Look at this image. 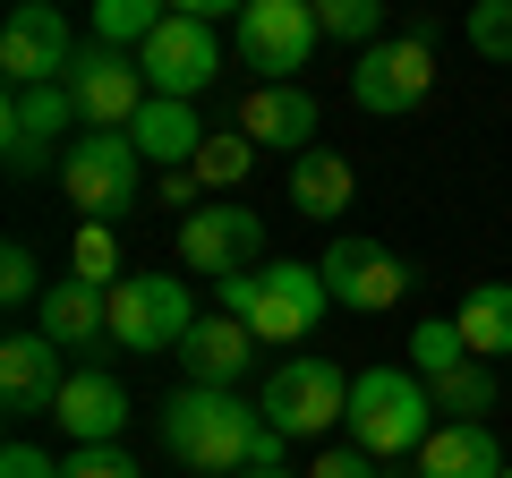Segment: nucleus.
Listing matches in <instances>:
<instances>
[{
	"label": "nucleus",
	"instance_id": "1",
	"mask_svg": "<svg viewBox=\"0 0 512 478\" xmlns=\"http://www.w3.org/2000/svg\"><path fill=\"white\" fill-rule=\"evenodd\" d=\"M163 444L180 470L197 478H239V470H282V453H291V436H282L274 419L256 402H239V393L222 385H180L163 402Z\"/></svg>",
	"mask_w": 512,
	"mask_h": 478
},
{
	"label": "nucleus",
	"instance_id": "2",
	"mask_svg": "<svg viewBox=\"0 0 512 478\" xmlns=\"http://www.w3.org/2000/svg\"><path fill=\"white\" fill-rule=\"evenodd\" d=\"M214 291H222V316H239L256 342H308L325 325V308H333L325 274L308 257H274V265H256V274L214 282Z\"/></svg>",
	"mask_w": 512,
	"mask_h": 478
},
{
	"label": "nucleus",
	"instance_id": "3",
	"mask_svg": "<svg viewBox=\"0 0 512 478\" xmlns=\"http://www.w3.org/2000/svg\"><path fill=\"white\" fill-rule=\"evenodd\" d=\"M350 444L359 453H376V461H419V444L436 436V393H427V376L419 368H367V376H350Z\"/></svg>",
	"mask_w": 512,
	"mask_h": 478
},
{
	"label": "nucleus",
	"instance_id": "4",
	"mask_svg": "<svg viewBox=\"0 0 512 478\" xmlns=\"http://www.w3.org/2000/svg\"><path fill=\"white\" fill-rule=\"evenodd\" d=\"M137 171L146 154L128 146V129H86L60 146V197L77 205V222H120L137 205Z\"/></svg>",
	"mask_w": 512,
	"mask_h": 478
},
{
	"label": "nucleus",
	"instance_id": "5",
	"mask_svg": "<svg viewBox=\"0 0 512 478\" xmlns=\"http://www.w3.org/2000/svg\"><path fill=\"white\" fill-rule=\"evenodd\" d=\"M256 410L282 427L291 444H325V427L350 419V376L333 368V359H316V350H299V359H282L274 376H265V393H256Z\"/></svg>",
	"mask_w": 512,
	"mask_h": 478
},
{
	"label": "nucleus",
	"instance_id": "6",
	"mask_svg": "<svg viewBox=\"0 0 512 478\" xmlns=\"http://www.w3.org/2000/svg\"><path fill=\"white\" fill-rule=\"evenodd\" d=\"M197 333V299L180 274H120L111 282V342L120 350H180Z\"/></svg>",
	"mask_w": 512,
	"mask_h": 478
},
{
	"label": "nucleus",
	"instance_id": "7",
	"mask_svg": "<svg viewBox=\"0 0 512 478\" xmlns=\"http://www.w3.org/2000/svg\"><path fill=\"white\" fill-rule=\"evenodd\" d=\"M316 43H325L316 0H248V18H239V60L256 69V86H299Z\"/></svg>",
	"mask_w": 512,
	"mask_h": 478
},
{
	"label": "nucleus",
	"instance_id": "8",
	"mask_svg": "<svg viewBox=\"0 0 512 478\" xmlns=\"http://www.w3.org/2000/svg\"><path fill=\"white\" fill-rule=\"evenodd\" d=\"M69 69H77V26L60 18L52 0H18L9 26H0V77H9V94L18 86H69Z\"/></svg>",
	"mask_w": 512,
	"mask_h": 478
},
{
	"label": "nucleus",
	"instance_id": "9",
	"mask_svg": "<svg viewBox=\"0 0 512 478\" xmlns=\"http://www.w3.org/2000/svg\"><path fill=\"white\" fill-rule=\"evenodd\" d=\"M427 86H436V43L427 35H384L376 52H359V69H350V103L376 111V120L419 111Z\"/></svg>",
	"mask_w": 512,
	"mask_h": 478
},
{
	"label": "nucleus",
	"instance_id": "10",
	"mask_svg": "<svg viewBox=\"0 0 512 478\" xmlns=\"http://www.w3.org/2000/svg\"><path fill=\"white\" fill-rule=\"evenodd\" d=\"M180 265L188 274H256L265 257V222H256V205H197V214H180Z\"/></svg>",
	"mask_w": 512,
	"mask_h": 478
},
{
	"label": "nucleus",
	"instance_id": "11",
	"mask_svg": "<svg viewBox=\"0 0 512 478\" xmlns=\"http://www.w3.org/2000/svg\"><path fill=\"white\" fill-rule=\"evenodd\" d=\"M69 376H77L69 350H60L43 325L9 333V342H0V419H18V427H26V419H52Z\"/></svg>",
	"mask_w": 512,
	"mask_h": 478
},
{
	"label": "nucleus",
	"instance_id": "12",
	"mask_svg": "<svg viewBox=\"0 0 512 478\" xmlns=\"http://www.w3.org/2000/svg\"><path fill=\"white\" fill-rule=\"evenodd\" d=\"M137 69H146V86L163 94V103H197V94L222 77V43H214V26H205V18L171 9V18H163V35H154L146 52H137Z\"/></svg>",
	"mask_w": 512,
	"mask_h": 478
},
{
	"label": "nucleus",
	"instance_id": "13",
	"mask_svg": "<svg viewBox=\"0 0 512 478\" xmlns=\"http://www.w3.org/2000/svg\"><path fill=\"white\" fill-rule=\"evenodd\" d=\"M316 274H325L333 308H359V316H384L393 299L410 291V265L393 257V248H376V239H325V257H316Z\"/></svg>",
	"mask_w": 512,
	"mask_h": 478
},
{
	"label": "nucleus",
	"instance_id": "14",
	"mask_svg": "<svg viewBox=\"0 0 512 478\" xmlns=\"http://www.w3.org/2000/svg\"><path fill=\"white\" fill-rule=\"evenodd\" d=\"M69 103H77V120H86V129H137V111L154 103V86H146V69H137L128 52L86 43V52H77V69H69Z\"/></svg>",
	"mask_w": 512,
	"mask_h": 478
},
{
	"label": "nucleus",
	"instance_id": "15",
	"mask_svg": "<svg viewBox=\"0 0 512 478\" xmlns=\"http://www.w3.org/2000/svg\"><path fill=\"white\" fill-rule=\"evenodd\" d=\"M86 129L69 103V86H18L9 103H0V163L18 171V180H35L43 163H52V137Z\"/></svg>",
	"mask_w": 512,
	"mask_h": 478
},
{
	"label": "nucleus",
	"instance_id": "16",
	"mask_svg": "<svg viewBox=\"0 0 512 478\" xmlns=\"http://www.w3.org/2000/svg\"><path fill=\"white\" fill-rule=\"evenodd\" d=\"M239 137L299 163V154L316 146V94L308 86H248V103H239Z\"/></svg>",
	"mask_w": 512,
	"mask_h": 478
},
{
	"label": "nucleus",
	"instance_id": "17",
	"mask_svg": "<svg viewBox=\"0 0 512 478\" xmlns=\"http://www.w3.org/2000/svg\"><path fill=\"white\" fill-rule=\"evenodd\" d=\"M52 427H60L69 444H120V427H128V393H120V376H111V368H77L69 385H60Z\"/></svg>",
	"mask_w": 512,
	"mask_h": 478
},
{
	"label": "nucleus",
	"instance_id": "18",
	"mask_svg": "<svg viewBox=\"0 0 512 478\" xmlns=\"http://www.w3.org/2000/svg\"><path fill=\"white\" fill-rule=\"evenodd\" d=\"M248 359H256V333L239 325V316H197V333L180 342V368H188V385H222V393H239Z\"/></svg>",
	"mask_w": 512,
	"mask_h": 478
},
{
	"label": "nucleus",
	"instance_id": "19",
	"mask_svg": "<svg viewBox=\"0 0 512 478\" xmlns=\"http://www.w3.org/2000/svg\"><path fill=\"white\" fill-rule=\"evenodd\" d=\"M512 461H504V444L487 436V427H461V419H444L436 436L419 444V461H410V478H504Z\"/></svg>",
	"mask_w": 512,
	"mask_h": 478
},
{
	"label": "nucleus",
	"instance_id": "20",
	"mask_svg": "<svg viewBox=\"0 0 512 478\" xmlns=\"http://www.w3.org/2000/svg\"><path fill=\"white\" fill-rule=\"evenodd\" d=\"M35 325L52 333L60 350H94L111 333V291H94V282H77V274H60L52 291H43V308H35Z\"/></svg>",
	"mask_w": 512,
	"mask_h": 478
},
{
	"label": "nucleus",
	"instance_id": "21",
	"mask_svg": "<svg viewBox=\"0 0 512 478\" xmlns=\"http://www.w3.org/2000/svg\"><path fill=\"white\" fill-rule=\"evenodd\" d=\"M205 120H197V103H163V94H154L146 111H137V129H128V146L146 154V163H163V171H188L197 163V146H205Z\"/></svg>",
	"mask_w": 512,
	"mask_h": 478
},
{
	"label": "nucleus",
	"instance_id": "22",
	"mask_svg": "<svg viewBox=\"0 0 512 478\" xmlns=\"http://www.w3.org/2000/svg\"><path fill=\"white\" fill-rule=\"evenodd\" d=\"M350 197H359V171H350L333 146H308V154L291 163V205H299L308 222H342Z\"/></svg>",
	"mask_w": 512,
	"mask_h": 478
},
{
	"label": "nucleus",
	"instance_id": "23",
	"mask_svg": "<svg viewBox=\"0 0 512 478\" xmlns=\"http://www.w3.org/2000/svg\"><path fill=\"white\" fill-rule=\"evenodd\" d=\"M453 325L470 342V359H512V282H470Z\"/></svg>",
	"mask_w": 512,
	"mask_h": 478
},
{
	"label": "nucleus",
	"instance_id": "24",
	"mask_svg": "<svg viewBox=\"0 0 512 478\" xmlns=\"http://www.w3.org/2000/svg\"><path fill=\"white\" fill-rule=\"evenodd\" d=\"M163 18H171V9H154V0H94V43L137 60L154 35H163Z\"/></svg>",
	"mask_w": 512,
	"mask_h": 478
},
{
	"label": "nucleus",
	"instance_id": "25",
	"mask_svg": "<svg viewBox=\"0 0 512 478\" xmlns=\"http://www.w3.org/2000/svg\"><path fill=\"white\" fill-rule=\"evenodd\" d=\"M436 419H461V427H487V410H495V368L487 359H461L453 376H436Z\"/></svg>",
	"mask_w": 512,
	"mask_h": 478
},
{
	"label": "nucleus",
	"instance_id": "26",
	"mask_svg": "<svg viewBox=\"0 0 512 478\" xmlns=\"http://www.w3.org/2000/svg\"><path fill=\"white\" fill-rule=\"evenodd\" d=\"M461 359H470V342H461V325L453 316H427V325H410V368L436 385V376H453Z\"/></svg>",
	"mask_w": 512,
	"mask_h": 478
},
{
	"label": "nucleus",
	"instance_id": "27",
	"mask_svg": "<svg viewBox=\"0 0 512 478\" xmlns=\"http://www.w3.org/2000/svg\"><path fill=\"white\" fill-rule=\"evenodd\" d=\"M248 163H256L248 137H239V129H214V137L197 146V163H188V171H197V188H239V180H248Z\"/></svg>",
	"mask_w": 512,
	"mask_h": 478
},
{
	"label": "nucleus",
	"instance_id": "28",
	"mask_svg": "<svg viewBox=\"0 0 512 478\" xmlns=\"http://www.w3.org/2000/svg\"><path fill=\"white\" fill-rule=\"evenodd\" d=\"M69 274L94 282V291H111V282H120V239H111V222H77V239H69Z\"/></svg>",
	"mask_w": 512,
	"mask_h": 478
},
{
	"label": "nucleus",
	"instance_id": "29",
	"mask_svg": "<svg viewBox=\"0 0 512 478\" xmlns=\"http://www.w3.org/2000/svg\"><path fill=\"white\" fill-rule=\"evenodd\" d=\"M316 26H325L333 43H359V52H376L384 43V0H325V9H316Z\"/></svg>",
	"mask_w": 512,
	"mask_h": 478
},
{
	"label": "nucleus",
	"instance_id": "30",
	"mask_svg": "<svg viewBox=\"0 0 512 478\" xmlns=\"http://www.w3.org/2000/svg\"><path fill=\"white\" fill-rule=\"evenodd\" d=\"M461 43H470L478 60H512V0H470Z\"/></svg>",
	"mask_w": 512,
	"mask_h": 478
},
{
	"label": "nucleus",
	"instance_id": "31",
	"mask_svg": "<svg viewBox=\"0 0 512 478\" xmlns=\"http://www.w3.org/2000/svg\"><path fill=\"white\" fill-rule=\"evenodd\" d=\"M43 291H52V282H43L35 248H26V239H9V248H0V299H9V308H43Z\"/></svg>",
	"mask_w": 512,
	"mask_h": 478
},
{
	"label": "nucleus",
	"instance_id": "32",
	"mask_svg": "<svg viewBox=\"0 0 512 478\" xmlns=\"http://www.w3.org/2000/svg\"><path fill=\"white\" fill-rule=\"evenodd\" d=\"M60 478H137V461H128L120 444H69Z\"/></svg>",
	"mask_w": 512,
	"mask_h": 478
},
{
	"label": "nucleus",
	"instance_id": "33",
	"mask_svg": "<svg viewBox=\"0 0 512 478\" xmlns=\"http://www.w3.org/2000/svg\"><path fill=\"white\" fill-rule=\"evenodd\" d=\"M308 478H384V461H376V453H359V444H325Z\"/></svg>",
	"mask_w": 512,
	"mask_h": 478
},
{
	"label": "nucleus",
	"instance_id": "34",
	"mask_svg": "<svg viewBox=\"0 0 512 478\" xmlns=\"http://www.w3.org/2000/svg\"><path fill=\"white\" fill-rule=\"evenodd\" d=\"M0 478H60V461L35 453V444H9V453H0Z\"/></svg>",
	"mask_w": 512,
	"mask_h": 478
},
{
	"label": "nucleus",
	"instance_id": "35",
	"mask_svg": "<svg viewBox=\"0 0 512 478\" xmlns=\"http://www.w3.org/2000/svg\"><path fill=\"white\" fill-rule=\"evenodd\" d=\"M239 478H308V470H239Z\"/></svg>",
	"mask_w": 512,
	"mask_h": 478
},
{
	"label": "nucleus",
	"instance_id": "36",
	"mask_svg": "<svg viewBox=\"0 0 512 478\" xmlns=\"http://www.w3.org/2000/svg\"><path fill=\"white\" fill-rule=\"evenodd\" d=\"M504 478H512V470H504Z\"/></svg>",
	"mask_w": 512,
	"mask_h": 478
}]
</instances>
